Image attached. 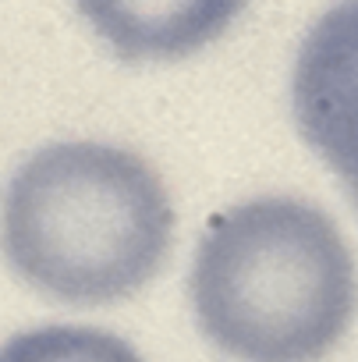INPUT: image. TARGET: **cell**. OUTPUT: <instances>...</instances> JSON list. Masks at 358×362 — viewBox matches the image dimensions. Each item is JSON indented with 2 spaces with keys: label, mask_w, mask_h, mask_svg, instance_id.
Wrapping results in <instances>:
<instances>
[{
  "label": "cell",
  "mask_w": 358,
  "mask_h": 362,
  "mask_svg": "<svg viewBox=\"0 0 358 362\" xmlns=\"http://www.w3.org/2000/svg\"><path fill=\"white\" fill-rule=\"evenodd\" d=\"M0 362H142L131 341L78 323L32 327L0 344Z\"/></svg>",
  "instance_id": "cell-5"
},
{
  "label": "cell",
  "mask_w": 358,
  "mask_h": 362,
  "mask_svg": "<svg viewBox=\"0 0 358 362\" xmlns=\"http://www.w3.org/2000/svg\"><path fill=\"white\" fill-rule=\"evenodd\" d=\"M351 203H354V210H358V196H351Z\"/></svg>",
  "instance_id": "cell-6"
},
{
  "label": "cell",
  "mask_w": 358,
  "mask_h": 362,
  "mask_svg": "<svg viewBox=\"0 0 358 362\" xmlns=\"http://www.w3.org/2000/svg\"><path fill=\"white\" fill-rule=\"evenodd\" d=\"M174 206L160 174L114 142L64 139L36 149L8 181L0 252L32 291L68 305H110L163 267Z\"/></svg>",
  "instance_id": "cell-1"
},
{
  "label": "cell",
  "mask_w": 358,
  "mask_h": 362,
  "mask_svg": "<svg viewBox=\"0 0 358 362\" xmlns=\"http://www.w3.org/2000/svg\"><path fill=\"white\" fill-rule=\"evenodd\" d=\"M291 107L305 146L358 196V0H333L305 33Z\"/></svg>",
  "instance_id": "cell-3"
},
{
  "label": "cell",
  "mask_w": 358,
  "mask_h": 362,
  "mask_svg": "<svg viewBox=\"0 0 358 362\" xmlns=\"http://www.w3.org/2000/svg\"><path fill=\"white\" fill-rule=\"evenodd\" d=\"M75 8L121 61H181L220 40L245 0H75Z\"/></svg>",
  "instance_id": "cell-4"
},
{
  "label": "cell",
  "mask_w": 358,
  "mask_h": 362,
  "mask_svg": "<svg viewBox=\"0 0 358 362\" xmlns=\"http://www.w3.org/2000/svg\"><path fill=\"white\" fill-rule=\"evenodd\" d=\"M203 337L234 362H319L358 313L337 224L294 196H256L206 224L189 274Z\"/></svg>",
  "instance_id": "cell-2"
}]
</instances>
